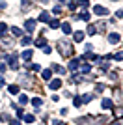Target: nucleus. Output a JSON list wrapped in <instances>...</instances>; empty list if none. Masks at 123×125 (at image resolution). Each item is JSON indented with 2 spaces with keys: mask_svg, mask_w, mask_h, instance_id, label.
I'll use <instances>...</instances> for the list:
<instances>
[{
  "mask_svg": "<svg viewBox=\"0 0 123 125\" xmlns=\"http://www.w3.org/2000/svg\"><path fill=\"white\" fill-rule=\"evenodd\" d=\"M24 28L28 32H34V28H36V21L34 19H28V21H24Z\"/></svg>",
  "mask_w": 123,
  "mask_h": 125,
  "instance_id": "f257e3e1",
  "label": "nucleus"
},
{
  "mask_svg": "<svg viewBox=\"0 0 123 125\" xmlns=\"http://www.w3.org/2000/svg\"><path fill=\"white\" fill-rule=\"evenodd\" d=\"M93 11H95V15H108V10L106 8H101V6H95Z\"/></svg>",
  "mask_w": 123,
  "mask_h": 125,
  "instance_id": "f03ea898",
  "label": "nucleus"
},
{
  "mask_svg": "<svg viewBox=\"0 0 123 125\" xmlns=\"http://www.w3.org/2000/svg\"><path fill=\"white\" fill-rule=\"evenodd\" d=\"M10 67L11 69H17L19 65H17V54H11L10 56Z\"/></svg>",
  "mask_w": 123,
  "mask_h": 125,
  "instance_id": "7ed1b4c3",
  "label": "nucleus"
},
{
  "mask_svg": "<svg viewBox=\"0 0 123 125\" xmlns=\"http://www.w3.org/2000/svg\"><path fill=\"white\" fill-rule=\"evenodd\" d=\"M39 21H41V22H49V21H51V15H49L47 11H43V13L39 15Z\"/></svg>",
  "mask_w": 123,
  "mask_h": 125,
  "instance_id": "20e7f679",
  "label": "nucleus"
},
{
  "mask_svg": "<svg viewBox=\"0 0 123 125\" xmlns=\"http://www.w3.org/2000/svg\"><path fill=\"white\" fill-rule=\"evenodd\" d=\"M108 41H110V43H118V41H119V34H116V32H114V34H110Z\"/></svg>",
  "mask_w": 123,
  "mask_h": 125,
  "instance_id": "39448f33",
  "label": "nucleus"
},
{
  "mask_svg": "<svg viewBox=\"0 0 123 125\" xmlns=\"http://www.w3.org/2000/svg\"><path fill=\"white\" fill-rule=\"evenodd\" d=\"M36 45H37V47H43V49H45V47H47L45 37H37V39H36Z\"/></svg>",
  "mask_w": 123,
  "mask_h": 125,
  "instance_id": "423d86ee",
  "label": "nucleus"
},
{
  "mask_svg": "<svg viewBox=\"0 0 123 125\" xmlns=\"http://www.w3.org/2000/svg\"><path fill=\"white\" fill-rule=\"evenodd\" d=\"M60 86H62V80H58V78H54V80L51 82V88H52V90H58Z\"/></svg>",
  "mask_w": 123,
  "mask_h": 125,
  "instance_id": "0eeeda50",
  "label": "nucleus"
},
{
  "mask_svg": "<svg viewBox=\"0 0 123 125\" xmlns=\"http://www.w3.org/2000/svg\"><path fill=\"white\" fill-rule=\"evenodd\" d=\"M62 30H63V34H71V24H69V22H63V24H62Z\"/></svg>",
  "mask_w": 123,
  "mask_h": 125,
  "instance_id": "6e6552de",
  "label": "nucleus"
},
{
  "mask_svg": "<svg viewBox=\"0 0 123 125\" xmlns=\"http://www.w3.org/2000/svg\"><path fill=\"white\" fill-rule=\"evenodd\" d=\"M84 39V32H75V41H82Z\"/></svg>",
  "mask_w": 123,
  "mask_h": 125,
  "instance_id": "1a4fd4ad",
  "label": "nucleus"
},
{
  "mask_svg": "<svg viewBox=\"0 0 123 125\" xmlns=\"http://www.w3.org/2000/svg\"><path fill=\"white\" fill-rule=\"evenodd\" d=\"M20 56H22V60H30V58H32V51H24Z\"/></svg>",
  "mask_w": 123,
  "mask_h": 125,
  "instance_id": "9d476101",
  "label": "nucleus"
},
{
  "mask_svg": "<svg viewBox=\"0 0 123 125\" xmlns=\"http://www.w3.org/2000/svg\"><path fill=\"white\" fill-rule=\"evenodd\" d=\"M49 26H51V28H58V26H60V21L52 19V21H49Z\"/></svg>",
  "mask_w": 123,
  "mask_h": 125,
  "instance_id": "9b49d317",
  "label": "nucleus"
},
{
  "mask_svg": "<svg viewBox=\"0 0 123 125\" xmlns=\"http://www.w3.org/2000/svg\"><path fill=\"white\" fill-rule=\"evenodd\" d=\"M6 30H8V24H6V22H0V36H4Z\"/></svg>",
  "mask_w": 123,
  "mask_h": 125,
  "instance_id": "f8f14e48",
  "label": "nucleus"
},
{
  "mask_svg": "<svg viewBox=\"0 0 123 125\" xmlns=\"http://www.w3.org/2000/svg\"><path fill=\"white\" fill-rule=\"evenodd\" d=\"M110 106H112V101H110V99H104V101H102V108H110Z\"/></svg>",
  "mask_w": 123,
  "mask_h": 125,
  "instance_id": "ddd939ff",
  "label": "nucleus"
},
{
  "mask_svg": "<svg viewBox=\"0 0 123 125\" xmlns=\"http://www.w3.org/2000/svg\"><path fill=\"white\" fill-rule=\"evenodd\" d=\"M24 121L26 123H32V121H34V116L32 114H24Z\"/></svg>",
  "mask_w": 123,
  "mask_h": 125,
  "instance_id": "4468645a",
  "label": "nucleus"
},
{
  "mask_svg": "<svg viewBox=\"0 0 123 125\" xmlns=\"http://www.w3.org/2000/svg\"><path fill=\"white\" fill-rule=\"evenodd\" d=\"M11 32H13V34H15V36H22V30H20V28H15V26H13V28H11Z\"/></svg>",
  "mask_w": 123,
  "mask_h": 125,
  "instance_id": "2eb2a0df",
  "label": "nucleus"
},
{
  "mask_svg": "<svg viewBox=\"0 0 123 125\" xmlns=\"http://www.w3.org/2000/svg\"><path fill=\"white\" fill-rule=\"evenodd\" d=\"M10 92H11V94H19V86H15V84L10 86Z\"/></svg>",
  "mask_w": 123,
  "mask_h": 125,
  "instance_id": "dca6fc26",
  "label": "nucleus"
},
{
  "mask_svg": "<svg viewBox=\"0 0 123 125\" xmlns=\"http://www.w3.org/2000/svg\"><path fill=\"white\" fill-rule=\"evenodd\" d=\"M95 32H97V28H95V26H90V28H88V34H90V36H93Z\"/></svg>",
  "mask_w": 123,
  "mask_h": 125,
  "instance_id": "f3484780",
  "label": "nucleus"
},
{
  "mask_svg": "<svg viewBox=\"0 0 123 125\" xmlns=\"http://www.w3.org/2000/svg\"><path fill=\"white\" fill-rule=\"evenodd\" d=\"M78 4H80L82 8H84V10H86L88 6H90V2H88V0H80V2H78Z\"/></svg>",
  "mask_w": 123,
  "mask_h": 125,
  "instance_id": "a211bd4d",
  "label": "nucleus"
},
{
  "mask_svg": "<svg viewBox=\"0 0 123 125\" xmlns=\"http://www.w3.org/2000/svg\"><path fill=\"white\" fill-rule=\"evenodd\" d=\"M82 104V97H75V106H80Z\"/></svg>",
  "mask_w": 123,
  "mask_h": 125,
  "instance_id": "6ab92c4d",
  "label": "nucleus"
},
{
  "mask_svg": "<svg viewBox=\"0 0 123 125\" xmlns=\"http://www.w3.org/2000/svg\"><path fill=\"white\" fill-rule=\"evenodd\" d=\"M32 103H34V106H41V99H39V97H36Z\"/></svg>",
  "mask_w": 123,
  "mask_h": 125,
  "instance_id": "aec40b11",
  "label": "nucleus"
},
{
  "mask_svg": "<svg viewBox=\"0 0 123 125\" xmlns=\"http://www.w3.org/2000/svg\"><path fill=\"white\" fill-rule=\"evenodd\" d=\"M43 78L49 80V78H51V71H43Z\"/></svg>",
  "mask_w": 123,
  "mask_h": 125,
  "instance_id": "412c9836",
  "label": "nucleus"
},
{
  "mask_svg": "<svg viewBox=\"0 0 123 125\" xmlns=\"http://www.w3.org/2000/svg\"><path fill=\"white\" fill-rule=\"evenodd\" d=\"M30 43H32L30 37H24V39H22V45H30Z\"/></svg>",
  "mask_w": 123,
  "mask_h": 125,
  "instance_id": "4be33fe9",
  "label": "nucleus"
},
{
  "mask_svg": "<svg viewBox=\"0 0 123 125\" xmlns=\"http://www.w3.org/2000/svg\"><path fill=\"white\" fill-rule=\"evenodd\" d=\"M28 103V97H26V95H22V97H20V104H26Z\"/></svg>",
  "mask_w": 123,
  "mask_h": 125,
  "instance_id": "5701e85b",
  "label": "nucleus"
},
{
  "mask_svg": "<svg viewBox=\"0 0 123 125\" xmlns=\"http://www.w3.org/2000/svg\"><path fill=\"white\" fill-rule=\"evenodd\" d=\"M114 58H116V60H123V52H118V54H116Z\"/></svg>",
  "mask_w": 123,
  "mask_h": 125,
  "instance_id": "b1692460",
  "label": "nucleus"
},
{
  "mask_svg": "<svg viewBox=\"0 0 123 125\" xmlns=\"http://www.w3.org/2000/svg\"><path fill=\"white\" fill-rule=\"evenodd\" d=\"M10 125H19V121H15V120H11V121H10Z\"/></svg>",
  "mask_w": 123,
  "mask_h": 125,
  "instance_id": "393cba45",
  "label": "nucleus"
},
{
  "mask_svg": "<svg viewBox=\"0 0 123 125\" xmlns=\"http://www.w3.org/2000/svg\"><path fill=\"white\" fill-rule=\"evenodd\" d=\"M118 17H123V10H121V11H118Z\"/></svg>",
  "mask_w": 123,
  "mask_h": 125,
  "instance_id": "a878e982",
  "label": "nucleus"
}]
</instances>
